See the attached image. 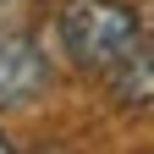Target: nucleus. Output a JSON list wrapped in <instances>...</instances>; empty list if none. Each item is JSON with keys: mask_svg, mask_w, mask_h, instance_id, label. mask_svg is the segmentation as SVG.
Masks as SVG:
<instances>
[{"mask_svg": "<svg viewBox=\"0 0 154 154\" xmlns=\"http://www.w3.org/2000/svg\"><path fill=\"white\" fill-rule=\"evenodd\" d=\"M55 44H61V55L77 72L105 77L143 44V22L121 0H61V11H55Z\"/></svg>", "mask_w": 154, "mask_h": 154, "instance_id": "1", "label": "nucleus"}, {"mask_svg": "<svg viewBox=\"0 0 154 154\" xmlns=\"http://www.w3.org/2000/svg\"><path fill=\"white\" fill-rule=\"evenodd\" d=\"M50 88V61L28 33H0V110L28 105Z\"/></svg>", "mask_w": 154, "mask_h": 154, "instance_id": "2", "label": "nucleus"}, {"mask_svg": "<svg viewBox=\"0 0 154 154\" xmlns=\"http://www.w3.org/2000/svg\"><path fill=\"white\" fill-rule=\"evenodd\" d=\"M105 83L121 105H154V44H138L116 72H105Z\"/></svg>", "mask_w": 154, "mask_h": 154, "instance_id": "3", "label": "nucleus"}, {"mask_svg": "<svg viewBox=\"0 0 154 154\" xmlns=\"http://www.w3.org/2000/svg\"><path fill=\"white\" fill-rule=\"evenodd\" d=\"M0 154H17V149H11V138H6V132H0Z\"/></svg>", "mask_w": 154, "mask_h": 154, "instance_id": "4", "label": "nucleus"}]
</instances>
